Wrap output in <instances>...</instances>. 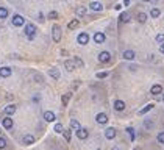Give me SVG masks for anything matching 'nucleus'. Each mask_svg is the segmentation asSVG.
I'll return each instance as SVG.
<instances>
[{"label":"nucleus","mask_w":164,"mask_h":150,"mask_svg":"<svg viewBox=\"0 0 164 150\" xmlns=\"http://www.w3.org/2000/svg\"><path fill=\"white\" fill-rule=\"evenodd\" d=\"M134 56H136V53H134L133 50H125V52H124V59H127V61L134 59Z\"/></svg>","instance_id":"dca6fc26"},{"label":"nucleus","mask_w":164,"mask_h":150,"mask_svg":"<svg viewBox=\"0 0 164 150\" xmlns=\"http://www.w3.org/2000/svg\"><path fill=\"white\" fill-rule=\"evenodd\" d=\"M35 80H36V81H42V78H41V75H36V77H35Z\"/></svg>","instance_id":"37998d69"},{"label":"nucleus","mask_w":164,"mask_h":150,"mask_svg":"<svg viewBox=\"0 0 164 150\" xmlns=\"http://www.w3.org/2000/svg\"><path fill=\"white\" fill-rule=\"evenodd\" d=\"M127 133L130 134V139H131V141H134V139H136V134H134V130H133L131 127H128V128H127Z\"/></svg>","instance_id":"7c9ffc66"},{"label":"nucleus","mask_w":164,"mask_h":150,"mask_svg":"<svg viewBox=\"0 0 164 150\" xmlns=\"http://www.w3.org/2000/svg\"><path fill=\"white\" fill-rule=\"evenodd\" d=\"M95 122H97L99 125H105V124H108V116L105 113H99L95 116Z\"/></svg>","instance_id":"7ed1b4c3"},{"label":"nucleus","mask_w":164,"mask_h":150,"mask_svg":"<svg viewBox=\"0 0 164 150\" xmlns=\"http://www.w3.org/2000/svg\"><path fill=\"white\" fill-rule=\"evenodd\" d=\"M63 136H64V139L69 142V141H70V130H64V131H63Z\"/></svg>","instance_id":"473e14b6"},{"label":"nucleus","mask_w":164,"mask_h":150,"mask_svg":"<svg viewBox=\"0 0 164 150\" xmlns=\"http://www.w3.org/2000/svg\"><path fill=\"white\" fill-rule=\"evenodd\" d=\"M150 92H152L153 95H158V94L163 92V86H161V85H153L152 89H150Z\"/></svg>","instance_id":"6ab92c4d"},{"label":"nucleus","mask_w":164,"mask_h":150,"mask_svg":"<svg viewBox=\"0 0 164 150\" xmlns=\"http://www.w3.org/2000/svg\"><path fill=\"white\" fill-rule=\"evenodd\" d=\"M36 27L33 25V24H27V27H25V35H27V38H28L30 41L31 39H35V36H36Z\"/></svg>","instance_id":"f257e3e1"},{"label":"nucleus","mask_w":164,"mask_h":150,"mask_svg":"<svg viewBox=\"0 0 164 150\" xmlns=\"http://www.w3.org/2000/svg\"><path fill=\"white\" fill-rule=\"evenodd\" d=\"M10 75H11V69H10V67H0V77L8 78Z\"/></svg>","instance_id":"2eb2a0df"},{"label":"nucleus","mask_w":164,"mask_h":150,"mask_svg":"<svg viewBox=\"0 0 164 150\" xmlns=\"http://www.w3.org/2000/svg\"><path fill=\"white\" fill-rule=\"evenodd\" d=\"M49 19H53V20L58 19V13H56V11H50V13H49Z\"/></svg>","instance_id":"f704fd0d"},{"label":"nucleus","mask_w":164,"mask_h":150,"mask_svg":"<svg viewBox=\"0 0 164 150\" xmlns=\"http://www.w3.org/2000/svg\"><path fill=\"white\" fill-rule=\"evenodd\" d=\"M49 75L53 80H59V77H61V74H59V71L56 69V67H50V69H49Z\"/></svg>","instance_id":"9d476101"},{"label":"nucleus","mask_w":164,"mask_h":150,"mask_svg":"<svg viewBox=\"0 0 164 150\" xmlns=\"http://www.w3.org/2000/svg\"><path fill=\"white\" fill-rule=\"evenodd\" d=\"M142 2H150V0H142Z\"/></svg>","instance_id":"de8ad7c7"},{"label":"nucleus","mask_w":164,"mask_h":150,"mask_svg":"<svg viewBox=\"0 0 164 150\" xmlns=\"http://www.w3.org/2000/svg\"><path fill=\"white\" fill-rule=\"evenodd\" d=\"M163 100H164V95H163Z\"/></svg>","instance_id":"09e8293b"},{"label":"nucleus","mask_w":164,"mask_h":150,"mask_svg":"<svg viewBox=\"0 0 164 150\" xmlns=\"http://www.w3.org/2000/svg\"><path fill=\"white\" fill-rule=\"evenodd\" d=\"M152 127H153L152 120H147V122H145V128H152Z\"/></svg>","instance_id":"58836bf2"},{"label":"nucleus","mask_w":164,"mask_h":150,"mask_svg":"<svg viewBox=\"0 0 164 150\" xmlns=\"http://www.w3.org/2000/svg\"><path fill=\"white\" fill-rule=\"evenodd\" d=\"M77 42L80 45H86L88 42H89V35H88V33H80L78 38H77Z\"/></svg>","instance_id":"39448f33"},{"label":"nucleus","mask_w":164,"mask_h":150,"mask_svg":"<svg viewBox=\"0 0 164 150\" xmlns=\"http://www.w3.org/2000/svg\"><path fill=\"white\" fill-rule=\"evenodd\" d=\"M160 52H161L163 55H164V44H161V45H160Z\"/></svg>","instance_id":"79ce46f5"},{"label":"nucleus","mask_w":164,"mask_h":150,"mask_svg":"<svg viewBox=\"0 0 164 150\" xmlns=\"http://www.w3.org/2000/svg\"><path fill=\"white\" fill-rule=\"evenodd\" d=\"M88 134H89V131H88L86 128H80V130L77 131V138L78 139H86Z\"/></svg>","instance_id":"4468645a"},{"label":"nucleus","mask_w":164,"mask_h":150,"mask_svg":"<svg viewBox=\"0 0 164 150\" xmlns=\"http://www.w3.org/2000/svg\"><path fill=\"white\" fill-rule=\"evenodd\" d=\"M2 125L6 128V130H11V128H13V125H14V122H13V119H11L10 116H8V117H5V119L2 120Z\"/></svg>","instance_id":"6e6552de"},{"label":"nucleus","mask_w":164,"mask_h":150,"mask_svg":"<svg viewBox=\"0 0 164 150\" xmlns=\"http://www.w3.org/2000/svg\"><path fill=\"white\" fill-rule=\"evenodd\" d=\"M55 131H56V133H63L64 131L63 124H55Z\"/></svg>","instance_id":"2f4dec72"},{"label":"nucleus","mask_w":164,"mask_h":150,"mask_svg":"<svg viewBox=\"0 0 164 150\" xmlns=\"http://www.w3.org/2000/svg\"><path fill=\"white\" fill-rule=\"evenodd\" d=\"M22 142H24L25 146H31V144H35V138H33L31 134H27V136H24Z\"/></svg>","instance_id":"f3484780"},{"label":"nucleus","mask_w":164,"mask_h":150,"mask_svg":"<svg viewBox=\"0 0 164 150\" xmlns=\"http://www.w3.org/2000/svg\"><path fill=\"white\" fill-rule=\"evenodd\" d=\"M113 106H114V110H116V111H119V113H120V111H124V110H125V102H122V100L117 99V100H114Z\"/></svg>","instance_id":"0eeeda50"},{"label":"nucleus","mask_w":164,"mask_h":150,"mask_svg":"<svg viewBox=\"0 0 164 150\" xmlns=\"http://www.w3.org/2000/svg\"><path fill=\"white\" fill-rule=\"evenodd\" d=\"M55 119H56V116H55L53 111H45L44 113V120L45 122H55Z\"/></svg>","instance_id":"9b49d317"},{"label":"nucleus","mask_w":164,"mask_h":150,"mask_svg":"<svg viewBox=\"0 0 164 150\" xmlns=\"http://www.w3.org/2000/svg\"><path fill=\"white\" fill-rule=\"evenodd\" d=\"M109 59H111V55H109V52H100L99 53V61L100 63H109Z\"/></svg>","instance_id":"423d86ee"},{"label":"nucleus","mask_w":164,"mask_h":150,"mask_svg":"<svg viewBox=\"0 0 164 150\" xmlns=\"http://www.w3.org/2000/svg\"><path fill=\"white\" fill-rule=\"evenodd\" d=\"M72 61H73L75 67H83V66H85V63H83V61H81V58H78V56H75Z\"/></svg>","instance_id":"a878e982"},{"label":"nucleus","mask_w":164,"mask_h":150,"mask_svg":"<svg viewBox=\"0 0 164 150\" xmlns=\"http://www.w3.org/2000/svg\"><path fill=\"white\" fill-rule=\"evenodd\" d=\"M8 17V10L5 6H0V19H6Z\"/></svg>","instance_id":"bb28decb"},{"label":"nucleus","mask_w":164,"mask_h":150,"mask_svg":"<svg viewBox=\"0 0 164 150\" xmlns=\"http://www.w3.org/2000/svg\"><path fill=\"white\" fill-rule=\"evenodd\" d=\"M145 20H147V14H145V13H139V14H138V22L144 24Z\"/></svg>","instance_id":"c85d7f7f"},{"label":"nucleus","mask_w":164,"mask_h":150,"mask_svg":"<svg viewBox=\"0 0 164 150\" xmlns=\"http://www.w3.org/2000/svg\"><path fill=\"white\" fill-rule=\"evenodd\" d=\"M3 111H5V114H6V116H13V114L16 113V105H8Z\"/></svg>","instance_id":"aec40b11"},{"label":"nucleus","mask_w":164,"mask_h":150,"mask_svg":"<svg viewBox=\"0 0 164 150\" xmlns=\"http://www.w3.org/2000/svg\"><path fill=\"white\" fill-rule=\"evenodd\" d=\"M39 100H41V95H38V94H36L35 97H33V102H39Z\"/></svg>","instance_id":"ea45409f"},{"label":"nucleus","mask_w":164,"mask_h":150,"mask_svg":"<svg viewBox=\"0 0 164 150\" xmlns=\"http://www.w3.org/2000/svg\"><path fill=\"white\" fill-rule=\"evenodd\" d=\"M95 77H97V78H106L108 77V72H97Z\"/></svg>","instance_id":"e433bc0d"},{"label":"nucleus","mask_w":164,"mask_h":150,"mask_svg":"<svg viewBox=\"0 0 164 150\" xmlns=\"http://www.w3.org/2000/svg\"><path fill=\"white\" fill-rule=\"evenodd\" d=\"M0 133H2V130H0Z\"/></svg>","instance_id":"3c124183"},{"label":"nucleus","mask_w":164,"mask_h":150,"mask_svg":"<svg viewBox=\"0 0 164 150\" xmlns=\"http://www.w3.org/2000/svg\"><path fill=\"white\" fill-rule=\"evenodd\" d=\"M134 150H141V149H139V147H136V149H134Z\"/></svg>","instance_id":"49530a36"},{"label":"nucleus","mask_w":164,"mask_h":150,"mask_svg":"<svg viewBox=\"0 0 164 150\" xmlns=\"http://www.w3.org/2000/svg\"><path fill=\"white\" fill-rule=\"evenodd\" d=\"M153 108H155V105H153V103H150V105H147V106L144 108V110H139V116H142V114H145V113H148L150 110H153Z\"/></svg>","instance_id":"393cba45"},{"label":"nucleus","mask_w":164,"mask_h":150,"mask_svg":"<svg viewBox=\"0 0 164 150\" xmlns=\"http://www.w3.org/2000/svg\"><path fill=\"white\" fill-rule=\"evenodd\" d=\"M61 35H63V33H61V27L59 25H53L52 27V38H53L55 42H59L61 41Z\"/></svg>","instance_id":"f03ea898"},{"label":"nucleus","mask_w":164,"mask_h":150,"mask_svg":"<svg viewBox=\"0 0 164 150\" xmlns=\"http://www.w3.org/2000/svg\"><path fill=\"white\" fill-rule=\"evenodd\" d=\"M38 19L41 20V22H42V20H44V16H42V13H39V14H38Z\"/></svg>","instance_id":"a19ab883"},{"label":"nucleus","mask_w":164,"mask_h":150,"mask_svg":"<svg viewBox=\"0 0 164 150\" xmlns=\"http://www.w3.org/2000/svg\"><path fill=\"white\" fill-rule=\"evenodd\" d=\"M111 150H119V149H117V147H114V149H111Z\"/></svg>","instance_id":"a18cd8bd"},{"label":"nucleus","mask_w":164,"mask_h":150,"mask_svg":"<svg viewBox=\"0 0 164 150\" xmlns=\"http://www.w3.org/2000/svg\"><path fill=\"white\" fill-rule=\"evenodd\" d=\"M105 39H106V36L103 35V33H100V31H97V33L94 35V41H95L97 44H103Z\"/></svg>","instance_id":"1a4fd4ad"},{"label":"nucleus","mask_w":164,"mask_h":150,"mask_svg":"<svg viewBox=\"0 0 164 150\" xmlns=\"http://www.w3.org/2000/svg\"><path fill=\"white\" fill-rule=\"evenodd\" d=\"M97 150H102V149H97Z\"/></svg>","instance_id":"8fccbe9b"},{"label":"nucleus","mask_w":164,"mask_h":150,"mask_svg":"<svg viewBox=\"0 0 164 150\" xmlns=\"http://www.w3.org/2000/svg\"><path fill=\"white\" fill-rule=\"evenodd\" d=\"M70 128H72L73 131H78L80 128H81L80 122H78V120H75V119H72V120H70Z\"/></svg>","instance_id":"412c9836"},{"label":"nucleus","mask_w":164,"mask_h":150,"mask_svg":"<svg viewBox=\"0 0 164 150\" xmlns=\"http://www.w3.org/2000/svg\"><path fill=\"white\" fill-rule=\"evenodd\" d=\"M124 5H125V6H128V5H130V0H124Z\"/></svg>","instance_id":"c03bdc74"},{"label":"nucleus","mask_w":164,"mask_h":150,"mask_svg":"<svg viewBox=\"0 0 164 150\" xmlns=\"http://www.w3.org/2000/svg\"><path fill=\"white\" fill-rule=\"evenodd\" d=\"M11 22H13V25H14V27H22V25L25 24V19L20 16V14H14V16H13Z\"/></svg>","instance_id":"20e7f679"},{"label":"nucleus","mask_w":164,"mask_h":150,"mask_svg":"<svg viewBox=\"0 0 164 150\" xmlns=\"http://www.w3.org/2000/svg\"><path fill=\"white\" fill-rule=\"evenodd\" d=\"M89 8H91L92 11H102V10H103V5H102L100 2H92V3L89 5Z\"/></svg>","instance_id":"a211bd4d"},{"label":"nucleus","mask_w":164,"mask_h":150,"mask_svg":"<svg viewBox=\"0 0 164 150\" xmlns=\"http://www.w3.org/2000/svg\"><path fill=\"white\" fill-rule=\"evenodd\" d=\"M105 136H106V139H114L116 138V130L113 127H109L105 130Z\"/></svg>","instance_id":"ddd939ff"},{"label":"nucleus","mask_w":164,"mask_h":150,"mask_svg":"<svg viewBox=\"0 0 164 150\" xmlns=\"http://www.w3.org/2000/svg\"><path fill=\"white\" fill-rule=\"evenodd\" d=\"M5 147H6V139L0 136V150H2V149H5Z\"/></svg>","instance_id":"c9c22d12"},{"label":"nucleus","mask_w":164,"mask_h":150,"mask_svg":"<svg viewBox=\"0 0 164 150\" xmlns=\"http://www.w3.org/2000/svg\"><path fill=\"white\" fill-rule=\"evenodd\" d=\"M130 19H131V16L128 13H122L120 14V22H130Z\"/></svg>","instance_id":"cd10ccee"},{"label":"nucleus","mask_w":164,"mask_h":150,"mask_svg":"<svg viewBox=\"0 0 164 150\" xmlns=\"http://www.w3.org/2000/svg\"><path fill=\"white\" fill-rule=\"evenodd\" d=\"M64 67H66L67 72H73V71H75V64H73L72 59H66V61H64Z\"/></svg>","instance_id":"f8f14e48"},{"label":"nucleus","mask_w":164,"mask_h":150,"mask_svg":"<svg viewBox=\"0 0 164 150\" xmlns=\"http://www.w3.org/2000/svg\"><path fill=\"white\" fill-rule=\"evenodd\" d=\"M156 41H158L160 44H164V35H163V33H160V35L156 36Z\"/></svg>","instance_id":"4c0bfd02"},{"label":"nucleus","mask_w":164,"mask_h":150,"mask_svg":"<svg viewBox=\"0 0 164 150\" xmlns=\"http://www.w3.org/2000/svg\"><path fill=\"white\" fill-rule=\"evenodd\" d=\"M86 13H88V10L85 8V6H78V8H77V14H78L80 17H85Z\"/></svg>","instance_id":"b1692460"},{"label":"nucleus","mask_w":164,"mask_h":150,"mask_svg":"<svg viewBox=\"0 0 164 150\" xmlns=\"http://www.w3.org/2000/svg\"><path fill=\"white\" fill-rule=\"evenodd\" d=\"M70 97H72V94H70V92H67V94H64L63 97H61V103H63V105L66 106L67 103H69V100H70Z\"/></svg>","instance_id":"4be33fe9"},{"label":"nucleus","mask_w":164,"mask_h":150,"mask_svg":"<svg viewBox=\"0 0 164 150\" xmlns=\"http://www.w3.org/2000/svg\"><path fill=\"white\" fill-rule=\"evenodd\" d=\"M156 139H158V142H160V144H164V131L158 133V136H156Z\"/></svg>","instance_id":"72a5a7b5"},{"label":"nucleus","mask_w":164,"mask_h":150,"mask_svg":"<svg viewBox=\"0 0 164 150\" xmlns=\"http://www.w3.org/2000/svg\"><path fill=\"white\" fill-rule=\"evenodd\" d=\"M160 14H161V11H160L158 8H153L152 11H150V16H152L153 19H156V17H160Z\"/></svg>","instance_id":"c756f323"},{"label":"nucleus","mask_w":164,"mask_h":150,"mask_svg":"<svg viewBox=\"0 0 164 150\" xmlns=\"http://www.w3.org/2000/svg\"><path fill=\"white\" fill-rule=\"evenodd\" d=\"M78 25H80L78 19H73V20H70V22H69V25H67V28H69V30H75Z\"/></svg>","instance_id":"5701e85b"}]
</instances>
